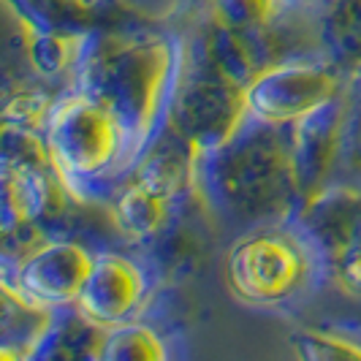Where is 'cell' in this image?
Instances as JSON below:
<instances>
[{"label":"cell","mask_w":361,"mask_h":361,"mask_svg":"<svg viewBox=\"0 0 361 361\" xmlns=\"http://www.w3.org/2000/svg\"><path fill=\"white\" fill-rule=\"evenodd\" d=\"M177 54L163 38H111L85 52L82 90L109 106L126 126L133 161L161 123L174 87Z\"/></svg>","instance_id":"cell-1"},{"label":"cell","mask_w":361,"mask_h":361,"mask_svg":"<svg viewBox=\"0 0 361 361\" xmlns=\"http://www.w3.org/2000/svg\"><path fill=\"white\" fill-rule=\"evenodd\" d=\"M44 145L52 171L68 188L104 180L133 161V145L120 117L85 90L54 101Z\"/></svg>","instance_id":"cell-2"},{"label":"cell","mask_w":361,"mask_h":361,"mask_svg":"<svg viewBox=\"0 0 361 361\" xmlns=\"http://www.w3.org/2000/svg\"><path fill=\"white\" fill-rule=\"evenodd\" d=\"M226 286L247 307H286L318 277V258L302 234L267 226L239 236L226 255Z\"/></svg>","instance_id":"cell-3"},{"label":"cell","mask_w":361,"mask_h":361,"mask_svg":"<svg viewBox=\"0 0 361 361\" xmlns=\"http://www.w3.org/2000/svg\"><path fill=\"white\" fill-rule=\"evenodd\" d=\"M340 82L334 71L310 60H283L261 66L239 87L247 120L264 128L305 126L334 104Z\"/></svg>","instance_id":"cell-4"},{"label":"cell","mask_w":361,"mask_h":361,"mask_svg":"<svg viewBox=\"0 0 361 361\" xmlns=\"http://www.w3.org/2000/svg\"><path fill=\"white\" fill-rule=\"evenodd\" d=\"M92 261L95 253L85 245L66 236H49L22 253L14 274H6L3 290L44 312L73 310L90 277Z\"/></svg>","instance_id":"cell-5"},{"label":"cell","mask_w":361,"mask_h":361,"mask_svg":"<svg viewBox=\"0 0 361 361\" xmlns=\"http://www.w3.org/2000/svg\"><path fill=\"white\" fill-rule=\"evenodd\" d=\"M188 171L190 161L182 158L180 149L149 152L136 169V177L128 180L111 201V220L120 236L128 242H147L161 234L171 217L174 199L185 188Z\"/></svg>","instance_id":"cell-6"},{"label":"cell","mask_w":361,"mask_h":361,"mask_svg":"<svg viewBox=\"0 0 361 361\" xmlns=\"http://www.w3.org/2000/svg\"><path fill=\"white\" fill-rule=\"evenodd\" d=\"M149 296V274L126 253H95L90 277L82 288L73 312L90 326L106 331L136 321Z\"/></svg>","instance_id":"cell-7"},{"label":"cell","mask_w":361,"mask_h":361,"mask_svg":"<svg viewBox=\"0 0 361 361\" xmlns=\"http://www.w3.org/2000/svg\"><path fill=\"white\" fill-rule=\"evenodd\" d=\"M52 169L49 155H38V158H27L19 155L11 158L6 155V166H3V207L8 215V226L11 223H30L47 215L49 204L54 199L52 180L47 177V169Z\"/></svg>","instance_id":"cell-8"},{"label":"cell","mask_w":361,"mask_h":361,"mask_svg":"<svg viewBox=\"0 0 361 361\" xmlns=\"http://www.w3.org/2000/svg\"><path fill=\"white\" fill-rule=\"evenodd\" d=\"M101 329L82 321L71 310L68 318H54L41 334L27 340L25 361H98Z\"/></svg>","instance_id":"cell-9"},{"label":"cell","mask_w":361,"mask_h":361,"mask_svg":"<svg viewBox=\"0 0 361 361\" xmlns=\"http://www.w3.org/2000/svg\"><path fill=\"white\" fill-rule=\"evenodd\" d=\"M98 361H174V353L155 326L136 318L101 331Z\"/></svg>","instance_id":"cell-10"},{"label":"cell","mask_w":361,"mask_h":361,"mask_svg":"<svg viewBox=\"0 0 361 361\" xmlns=\"http://www.w3.org/2000/svg\"><path fill=\"white\" fill-rule=\"evenodd\" d=\"M296 361H361V334L334 326H302L290 334Z\"/></svg>","instance_id":"cell-11"},{"label":"cell","mask_w":361,"mask_h":361,"mask_svg":"<svg viewBox=\"0 0 361 361\" xmlns=\"http://www.w3.org/2000/svg\"><path fill=\"white\" fill-rule=\"evenodd\" d=\"M212 17L228 33H250L267 27L280 11V0H209Z\"/></svg>","instance_id":"cell-12"},{"label":"cell","mask_w":361,"mask_h":361,"mask_svg":"<svg viewBox=\"0 0 361 361\" xmlns=\"http://www.w3.org/2000/svg\"><path fill=\"white\" fill-rule=\"evenodd\" d=\"M334 283L345 296L361 302V236L345 242V247L334 258Z\"/></svg>","instance_id":"cell-13"}]
</instances>
